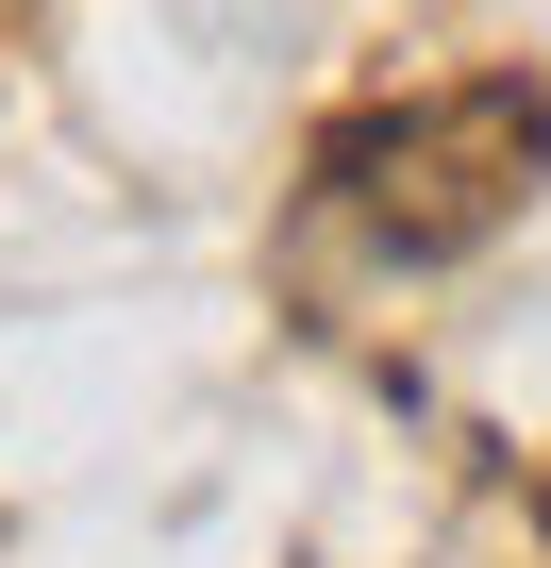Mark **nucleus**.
<instances>
[{
	"label": "nucleus",
	"instance_id": "f257e3e1",
	"mask_svg": "<svg viewBox=\"0 0 551 568\" xmlns=\"http://www.w3.org/2000/svg\"><path fill=\"white\" fill-rule=\"evenodd\" d=\"M551 168V101L534 84H451V101H418V118H385V134H351L335 151V184H351V217L385 234V251H468V234H501V201Z\"/></svg>",
	"mask_w": 551,
	"mask_h": 568
}]
</instances>
